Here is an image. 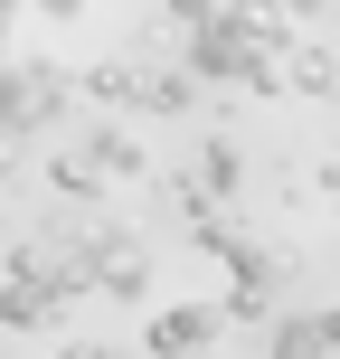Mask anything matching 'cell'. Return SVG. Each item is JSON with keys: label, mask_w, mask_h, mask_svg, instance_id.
Here are the masks:
<instances>
[{"label": "cell", "mask_w": 340, "mask_h": 359, "mask_svg": "<svg viewBox=\"0 0 340 359\" xmlns=\"http://www.w3.org/2000/svg\"><path fill=\"white\" fill-rule=\"evenodd\" d=\"M76 114V76L48 67V57H29V67L0 76V142H19V133H57Z\"/></svg>", "instance_id": "cell-1"}, {"label": "cell", "mask_w": 340, "mask_h": 359, "mask_svg": "<svg viewBox=\"0 0 340 359\" xmlns=\"http://www.w3.org/2000/svg\"><path fill=\"white\" fill-rule=\"evenodd\" d=\"M217 265H227V293H217V312H227V322H274V312H284V255H274V246L236 236Z\"/></svg>", "instance_id": "cell-2"}, {"label": "cell", "mask_w": 340, "mask_h": 359, "mask_svg": "<svg viewBox=\"0 0 340 359\" xmlns=\"http://www.w3.org/2000/svg\"><path fill=\"white\" fill-rule=\"evenodd\" d=\"M179 67H189L198 86H246V76H255V48H246V19H236V10L198 19V29H189V57H179Z\"/></svg>", "instance_id": "cell-3"}, {"label": "cell", "mask_w": 340, "mask_h": 359, "mask_svg": "<svg viewBox=\"0 0 340 359\" xmlns=\"http://www.w3.org/2000/svg\"><path fill=\"white\" fill-rule=\"evenodd\" d=\"M217 341H227V312H217V303H161L142 322V350L151 359H208Z\"/></svg>", "instance_id": "cell-4"}, {"label": "cell", "mask_w": 340, "mask_h": 359, "mask_svg": "<svg viewBox=\"0 0 340 359\" xmlns=\"http://www.w3.org/2000/svg\"><path fill=\"white\" fill-rule=\"evenodd\" d=\"M132 67H142V86H132L142 114H189V104H198V76H189V67H161V57H132Z\"/></svg>", "instance_id": "cell-5"}, {"label": "cell", "mask_w": 340, "mask_h": 359, "mask_svg": "<svg viewBox=\"0 0 340 359\" xmlns=\"http://www.w3.org/2000/svg\"><path fill=\"white\" fill-rule=\"evenodd\" d=\"M76 151H86V161L104 170V180H142V170H151L142 133H123V123H95V133H86V142H76Z\"/></svg>", "instance_id": "cell-6"}, {"label": "cell", "mask_w": 340, "mask_h": 359, "mask_svg": "<svg viewBox=\"0 0 340 359\" xmlns=\"http://www.w3.org/2000/svg\"><path fill=\"white\" fill-rule=\"evenodd\" d=\"M189 180H198L208 198H236V189H246V151H236L227 133H208V142H198V161H189Z\"/></svg>", "instance_id": "cell-7"}, {"label": "cell", "mask_w": 340, "mask_h": 359, "mask_svg": "<svg viewBox=\"0 0 340 359\" xmlns=\"http://www.w3.org/2000/svg\"><path fill=\"white\" fill-rule=\"evenodd\" d=\"M265 359H331L322 331H312V312H274L265 322Z\"/></svg>", "instance_id": "cell-8"}, {"label": "cell", "mask_w": 340, "mask_h": 359, "mask_svg": "<svg viewBox=\"0 0 340 359\" xmlns=\"http://www.w3.org/2000/svg\"><path fill=\"white\" fill-rule=\"evenodd\" d=\"M132 86H142L132 57H95V67H86V95H104V104H132Z\"/></svg>", "instance_id": "cell-9"}, {"label": "cell", "mask_w": 340, "mask_h": 359, "mask_svg": "<svg viewBox=\"0 0 340 359\" xmlns=\"http://www.w3.org/2000/svg\"><path fill=\"white\" fill-rule=\"evenodd\" d=\"M95 293H114V303H151V265H142V246H132V255H123V265H114Z\"/></svg>", "instance_id": "cell-10"}, {"label": "cell", "mask_w": 340, "mask_h": 359, "mask_svg": "<svg viewBox=\"0 0 340 359\" xmlns=\"http://www.w3.org/2000/svg\"><path fill=\"white\" fill-rule=\"evenodd\" d=\"M312 331H322V350L340 359V293H331V303H312Z\"/></svg>", "instance_id": "cell-11"}, {"label": "cell", "mask_w": 340, "mask_h": 359, "mask_svg": "<svg viewBox=\"0 0 340 359\" xmlns=\"http://www.w3.org/2000/svg\"><path fill=\"white\" fill-rule=\"evenodd\" d=\"M274 10H284L293 29H322V19H331V0H274Z\"/></svg>", "instance_id": "cell-12"}, {"label": "cell", "mask_w": 340, "mask_h": 359, "mask_svg": "<svg viewBox=\"0 0 340 359\" xmlns=\"http://www.w3.org/2000/svg\"><path fill=\"white\" fill-rule=\"evenodd\" d=\"M161 10L179 19V29H198V19H217V10H227V0H161Z\"/></svg>", "instance_id": "cell-13"}, {"label": "cell", "mask_w": 340, "mask_h": 359, "mask_svg": "<svg viewBox=\"0 0 340 359\" xmlns=\"http://www.w3.org/2000/svg\"><path fill=\"white\" fill-rule=\"evenodd\" d=\"M57 359H114L104 341H67V350H57Z\"/></svg>", "instance_id": "cell-14"}, {"label": "cell", "mask_w": 340, "mask_h": 359, "mask_svg": "<svg viewBox=\"0 0 340 359\" xmlns=\"http://www.w3.org/2000/svg\"><path fill=\"white\" fill-rule=\"evenodd\" d=\"M38 10H48V19H86V0H38Z\"/></svg>", "instance_id": "cell-15"}, {"label": "cell", "mask_w": 340, "mask_h": 359, "mask_svg": "<svg viewBox=\"0 0 340 359\" xmlns=\"http://www.w3.org/2000/svg\"><path fill=\"white\" fill-rule=\"evenodd\" d=\"M331 86H340V38H331Z\"/></svg>", "instance_id": "cell-16"}, {"label": "cell", "mask_w": 340, "mask_h": 359, "mask_svg": "<svg viewBox=\"0 0 340 359\" xmlns=\"http://www.w3.org/2000/svg\"><path fill=\"white\" fill-rule=\"evenodd\" d=\"M0 180H10V142H0Z\"/></svg>", "instance_id": "cell-17"}, {"label": "cell", "mask_w": 340, "mask_h": 359, "mask_svg": "<svg viewBox=\"0 0 340 359\" xmlns=\"http://www.w3.org/2000/svg\"><path fill=\"white\" fill-rule=\"evenodd\" d=\"M331 38H340V0H331Z\"/></svg>", "instance_id": "cell-18"}, {"label": "cell", "mask_w": 340, "mask_h": 359, "mask_svg": "<svg viewBox=\"0 0 340 359\" xmlns=\"http://www.w3.org/2000/svg\"><path fill=\"white\" fill-rule=\"evenodd\" d=\"M331 227H340V189H331Z\"/></svg>", "instance_id": "cell-19"}]
</instances>
